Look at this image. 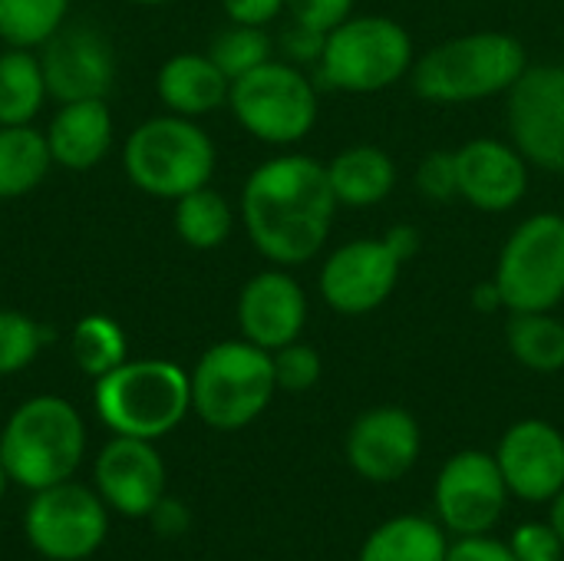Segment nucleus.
<instances>
[{"label":"nucleus","mask_w":564,"mask_h":561,"mask_svg":"<svg viewBox=\"0 0 564 561\" xmlns=\"http://www.w3.org/2000/svg\"><path fill=\"white\" fill-rule=\"evenodd\" d=\"M337 208L327 162L304 152H284L261 162L245 179L238 218L264 261L297 268L327 248Z\"/></svg>","instance_id":"f257e3e1"},{"label":"nucleus","mask_w":564,"mask_h":561,"mask_svg":"<svg viewBox=\"0 0 564 561\" xmlns=\"http://www.w3.org/2000/svg\"><path fill=\"white\" fill-rule=\"evenodd\" d=\"M525 69L529 53L522 40L502 30H473L420 53L410 69V86L426 103L463 106L506 96Z\"/></svg>","instance_id":"f03ea898"},{"label":"nucleus","mask_w":564,"mask_h":561,"mask_svg":"<svg viewBox=\"0 0 564 561\" xmlns=\"http://www.w3.org/2000/svg\"><path fill=\"white\" fill-rule=\"evenodd\" d=\"M83 417L69 400L50 393L23 400L0 433V463L10 483L30 493L73 479L76 466L83 463Z\"/></svg>","instance_id":"7ed1b4c3"},{"label":"nucleus","mask_w":564,"mask_h":561,"mask_svg":"<svg viewBox=\"0 0 564 561\" xmlns=\"http://www.w3.org/2000/svg\"><path fill=\"white\" fill-rule=\"evenodd\" d=\"M93 407L116 436L162 440L188 417L192 380L172 360H122L96 377Z\"/></svg>","instance_id":"20e7f679"},{"label":"nucleus","mask_w":564,"mask_h":561,"mask_svg":"<svg viewBox=\"0 0 564 561\" xmlns=\"http://www.w3.org/2000/svg\"><path fill=\"white\" fill-rule=\"evenodd\" d=\"M416 46L410 30L383 13H354L327 33L317 83L347 96H373L410 76Z\"/></svg>","instance_id":"39448f33"},{"label":"nucleus","mask_w":564,"mask_h":561,"mask_svg":"<svg viewBox=\"0 0 564 561\" xmlns=\"http://www.w3.org/2000/svg\"><path fill=\"white\" fill-rule=\"evenodd\" d=\"M215 142L198 119L162 112L139 122L122 149V169L129 182L152 198L178 202L182 195L212 185Z\"/></svg>","instance_id":"423d86ee"},{"label":"nucleus","mask_w":564,"mask_h":561,"mask_svg":"<svg viewBox=\"0 0 564 561\" xmlns=\"http://www.w3.org/2000/svg\"><path fill=\"white\" fill-rule=\"evenodd\" d=\"M192 380V410L212 430L231 433L254 423L268 403L274 400V360L271 350L238 337L212 344L195 370Z\"/></svg>","instance_id":"0eeeda50"},{"label":"nucleus","mask_w":564,"mask_h":561,"mask_svg":"<svg viewBox=\"0 0 564 561\" xmlns=\"http://www.w3.org/2000/svg\"><path fill=\"white\" fill-rule=\"evenodd\" d=\"M228 109L248 136L288 149L304 142L317 126L321 96L304 66L271 56L258 69L231 79Z\"/></svg>","instance_id":"6e6552de"},{"label":"nucleus","mask_w":564,"mask_h":561,"mask_svg":"<svg viewBox=\"0 0 564 561\" xmlns=\"http://www.w3.org/2000/svg\"><path fill=\"white\" fill-rule=\"evenodd\" d=\"M492 281L506 314L555 311L564 301V215L539 212L522 218L499 248Z\"/></svg>","instance_id":"1a4fd4ad"},{"label":"nucleus","mask_w":564,"mask_h":561,"mask_svg":"<svg viewBox=\"0 0 564 561\" xmlns=\"http://www.w3.org/2000/svg\"><path fill=\"white\" fill-rule=\"evenodd\" d=\"M23 529L43 559L83 561L106 542V503L96 489L66 479L33 493Z\"/></svg>","instance_id":"9d476101"},{"label":"nucleus","mask_w":564,"mask_h":561,"mask_svg":"<svg viewBox=\"0 0 564 561\" xmlns=\"http://www.w3.org/2000/svg\"><path fill=\"white\" fill-rule=\"evenodd\" d=\"M506 129L532 169L564 175V63H529L506 93Z\"/></svg>","instance_id":"9b49d317"},{"label":"nucleus","mask_w":564,"mask_h":561,"mask_svg":"<svg viewBox=\"0 0 564 561\" xmlns=\"http://www.w3.org/2000/svg\"><path fill=\"white\" fill-rule=\"evenodd\" d=\"M400 274L403 261L383 241V235H364L327 251L317 271V294L330 311L344 317H364L393 298Z\"/></svg>","instance_id":"f8f14e48"},{"label":"nucleus","mask_w":564,"mask_h":561,"mask_svg":"<svg viewBox=\"0 0 564 561\" xmlns=\"http://www.w3.org/2000/svg\"><path fill=\"white\" fill-rule=\"evenodd\" d=\"M46 93L56 103L106 99L116 83V50L89 23H63L40 50Z\"/></svg>","instance_id":"ddd939ff"},{"label":"nucleus","mask_w":564,"mask_h":561,"mask_svg":"<svg viewBox=\"0 0 564 561\" xmlns=\"http://www.w3.org/2000/svg\"><path fill=\"white\" fill-rule=\"evenodd\" d=\"M509 486L496 456L466 450L456 453L436 479V509L449 532L456 536H486L502 509H506Z\"/></svg>","instance_id":"4468645a"},{"label":"nucleus","mask_w":564,"mask_h":561,"mask_svg":"<svg viewBox=\"0 0 564 561\" xmlns=\"http://www.w3.org/2000/svg\"><path fill=\"white\" fill-rule=\"evenodd\" d=\"M456 152V179L459 198L486 215H502L522 205L529 195L532 165L512 145V139L476 136L463 142Z\"/></svg>","instance_id":"2eb2a0df"},{"label":"nucleus","mask_w":564,"mask_h":561,"mask_svg":"<svg viewBox=\"0 0 564 561\" xmlns=\"http://www.w3.org/2000/svg\"><path fill=\"white\" fill-rule=\"evenodd\" d=\"M235 317L245 341L274 354L301 341L307 327V291L288 268H264L238 291Z\"/></svg>","instance_id":"dca6fc26"},{"label":"nucleus","mask_w":564,"mask_h":561,"mask_svg":"<svg viewBox=\"0 0 564 561\" xmlns=\"http://www.w3.org/2000/svg\"><path fill=\"white\" fill-rule=\"evenodd\" d=\"M344 453L364 479L397 483L420 460V423L403 407H373L347 430Z\"/></svg>","instance_id":"f3484780"},{"label":"nucleus","mask_w":564,"mask_h":561,"mask_svg":"<svg viewBox=\"0 0 564 561\" xmlns=\"http://www.w3.org/2000/svg\"><path fill=\"white\" fill-rule=\"evenodd\" d=\"M93 483L106 506L129 519H142L165 496V463L152 440L116 436L96 456Z\"/></svg>","instance_id":"a211bd4d"},{"label":"nucleus","mask_w":564,"mask_h":561,"mask_svg":"<svg viewBox=\"0 0 564 561\" xmlns=\"http://www.w3.org/2000/svg\"><path fill=\"white\" fill-rule=\"evenodd\" d=\"M496 463L512 496L552 503L564 489V436L545 420H522L506 430Z\"/></svg>","instance_id":"6ab92c4d"},{"label":"nucleus","mask_w":564,"mask_h":561,"mask_svg":"<svg viewBox=\"0 0 564 561\" xmlns=\"http://www.w3.org/2000/svg\"><path fill=\"white\" fill-rule=\"evenodd\" d=\"M116 122L106 99H79L59 103L46 126V142L53 165L66 172H89L96 169L106 152L112 149Z\"/></svg>","instance_id":"aec40b11"},{"label":"nucleus","mask_w":564,"mask_h":561,"mask_svg":"<svg viewBox=\"0 0 564 561\" xmlns=\"http://www.w3.org/2000/svg\"><path fill=\"white\" fill-rule=\"evenodd\" d=\"M155 93L169 112L202 119L228 106L231 79L215 66L208 53H175L159 66Z\"/></svg>","instance_id":"412c9836"},{"label":"nucleus","mask_w":564,"mask_h":561,"mask_svg":"<svg viewBox=\"0 0 564 561\" xmlns=\"http://www.w3.org/2000/svg\"><path fill=\"white\" fill-rule=\"evenodd\" d=\"M327 179L340 208H373L397 188V162L380 145H347L327 162Z\"/></svg>","instance_id":"4be33fe9"},{"label":"nucleus","mask_w":564,"mask_h":561,"mask_svg":"<svg viewBox=\"0 0 564 561\" xmlns=\"http://www.w3.org/2000/svg\"><path fill=\"white\" fill-rule=\"evenodd\" d=\"M53 155L46 132L30 126H0V202L30 195L50 175Z\"/></svg>","instance_id":"5701e85b"},{"label":"nucleus","mask_w":564,"mask_h":561,"mask_svg":"<svg viewBox=\"0 0 564 561\" xmlns=\"http://www.w3.org/2000/svg\"><path fill=\"white\" fill-rule=\"evenodd\" d=\"M46 99L40 53L23 46L0 50V126H30Z\"/></svg>","instance_id":"b1692460"},{"label":"nucleus","mask_w":564,"mask_h":561,"mask_svg":"<svg viewBox=\"0 0 564 561\" xmlns=\"http://www.w3.org/2000/svg\"><path fill=\"white\" fill-rule=\"evenodd\" d=\"M449 546L443 529L423 516H397L370 532L360 561H446Z\"/></svg>","instance_id":"393cba45"},{"label":"nucleus","mask_w":564,"mask_h":561,"mask_svg":"<svg viewBox=\"0 0 564 561\" xmlns=\"http://www.w3.org/2000/svg\"><path fill=\"white\" fill-rule=\"evenodd\" d=\"M509 354L532 374L564 370V321L555 311H522L506 321Z\"/></svg>","instance_id":"a878e982"},{"label":"nucleus","mask_w":564,"mask_h":561,"mask_svg":"<svg viewBox=\"0 0 564 561\" xmlns=\"http://www.w3.org/2000/svg\"><path fill=\"white\" fill-rule=\"evenodd\" d=\"M172 225H175V235L188 248L215 251L235 231V208H231V202L221 192L205 185V188H195V192H188V195H182L175 202Z\"/></svg>","instance_id":"bb28decb"},{"label":"nucleus","mask_w":564,"mask_h":561,"mask_svg":"<svg viewBox=\"0 0 564 561\" xmlns=\"http://www.w3.org/2000/svg\"><path fill=\"white\" fill-rule=\"evenodd\" d=\"M69 350H73L76 367L93 380L116 370L122 360H129L126 331L109 314H86L83 321H76Z\"/></svg>","instance_id":"cd10ccee"},{"label":"nucleus","mask_w":564,"mask_h":561,"mask_svg":"<svg viewBox=\"0 0 564 561\" xmlns=\"http://www.w3.org/2000/svg\"><path fill=\"white\" fill-rule=\"evenodd\" d=\"M73 0H0V40L7 46L40 50L66 20Z\"/></svg>","instance_id":"c85d7f7f"},{"label":"nucleus","mask_w":564,"mask_h":561,"mask_svg":"<svg viewBox=\"0 0 564 561\" xmlns=\"http://www.w3.org/2000/svg\"><path fill=\"white\" fill-rule=\"evenodd\" d=\"M208 56L215 60V66L228 76L238 79L251 69H258L261 63H268L274 56V36L264 26H248V23H228L225 30H218L208 43Z\"/></svg>","instance_id":"c756f323"},{"label":"nucleus","mask_w":564,"mask_h":561,"mask_svg":"<svg viewBox=\"0 0 564 561\" xmlns=\"http://www.w3.org/2000/svg\"><path fill=\"white\" fill-rule=\"evenodd\" d=\"M50 337L53 331H46L30 314L0 308V377H13L30 367Z\"/></svg>","instance_id":"7c9ffc66"},{"label":"nucleus","mask_w":564,"mask_h":561,"mask_svg":"<svg viewBox=\"0 0 564 561\" xmlns=\"http://www.w3.org/2000/svg\"><path fill=\"white\" fill-rule=\"evenodd\" d=\"M271 360H274L278 390H288V393L311 390L321 380V374H324V360H321L317 347H311L304 341H294L288 347H278L271 354Z\"/></svg>","instance_id":"2f4dec72"},{"label":"nucleus","mask_w":564,"mask_h":561,"mask_svg":"<svg viewBox=\"0 0 564 561\" xmlns=\"http://www.w3.org/2000/svg\"><path fill=\"white\" fill-rule=\"evenodd\" d=\"M416 192L426 202H453L459 198V179H456V152L436 149L426 152L416 165Z\"/></svg>","instance_id":"473e14b6"},{"label":"nucleus","mask_w":564,"mask_h":561,"mask_svg":"<svg viewBox=\"0 0 564 561\" xmlns=\"http://www.w3.org/2000/svg\"><path fill=\"white\" fill-rule=\"evenodd\" d=\"M324 43H327V33L324 30H314V26H304V23H288L281 30V36L274 40V50L281 53V60L294 63V66H317L321 53H324Z\"/></svg>","instance_id":"72a5a7b5"},{"label":"nucleus","mask_w":564,"mask_h":561,"mask_svg":"<svg viewBox=\"0 0 564 561\" xmlns=\"http://www.w3.org/2000/svg\"><path fill=\"white\" fill-rule=\"evenodd\" d=\"M509 549L519 561H564V542L552 529V522L549 526H539V522L519 526Z\"/></svg>","instance_id":"f704fd0d"},{"label":"nucleus","mask_w":564,"mask_h":561,"mask_svg":"<svg viewBox=\"0 0 564 561\" xmlns=\"http://www.w3.org/2000/svg\"><path fill=\"white\" fill-rule=\"evenodd\" d=\"M354 3L357 0H284V13L294 23H304V26L330 33L347 17H354Z\"/></svg>","instance_id":"c9c22d12"},{"label":"nucleus","mask_w":564,"mask_h":561,"mask_svg":"<svg viewBox=\"0 0 564 561\" xmlns=\"http://www.w3.org/2000/svg\"><path fill=\"white\" fill-rule=\"evenodd\" d=\"M228 23L268 26L284 13V0H221Z\"/></svg>","instance_id":"e433bc0d"},{"label":"nucleus","mask_w":564,"mask_h":561,"mask_svg":"<svg viewBox=\"0 0 564 561\" xmlns=\"http://www.w3.org/2000/svg\"><path fill=\"white\" fill-rule=\"evenodd\" d=\"M446 561H519L506 542L486 539V536H466L459 546L449 549Z\"/></svg>","instance_id":"4c0bfd02"},{"label":"nucleus","mask_w":564,"mask_h":561,"mask_svg":"<svg viewBox=\"0 0 564 561\" xmlns=\"http://www.w3.org/2000/svg\"><path fill=\"white\" fill-rule=\"evenodd\" d=\"M152 516V526H155V532H162V536H178V532H185L188 529V513H185V506H178V503H172V499H159V506L149 513Z\"/></svg>","instance_id":"58836bf2"},{"label":"nucleus","mask_w":564,"mask_h":561,"mask_svg":"<svg viewBox=\"0 0 564 561\" xmlns=\"http://www.w3.org/2000/svg\"><path fill=\"white\" fill-rule=\"evenodd\" d=\"M383 241L397 251V258H400L403 265L413 261L416 251H420V245H423V238H420V231H416L413 225H393V228L383 235Z\"/></svg>","instance_id":"ea45409f"},{"label":"nucleus","mask_w":564,"mask_h":561,"mask_svg":"<svg viewBox=\"0 0 564 561\" xmlns=\"http://www.w3.org/2000/svg\"><path fill=\"white\" fill-rule=\"evenodd\" d=\"M473 308L479 311V314H496V311H506V304H502V294H499V284L489 278V281H479L476 288H473Z\"/></svg>","instance_id":"a19ab883"},{"label":"nucleus","mask_w":564,"mask_h":561,"mask_svg":"<svg viewBox=\"0 0 564 561\" xmlns=\"http://www.w3.org/2000/svg\"><path fill=\"white\" fill-rule=\"evenodd\" d=\"M552 529L558 532V539L564 542V489L552 499Z\"/></svg>","instance_id":"79ce46f5"},{"label":"nucleus","mask_w":564,"mask_h":561,"mask_svg":"<svg viewBox=\"0 0 564 561\" xmlns=\"http://www.w3.org/2000/svg\"><path fill=\"white\" fill-rule=\"evenodd\" d=\"M7 483H10V476H7V470H3V463H0V499H3V493H7Z\"/></svg>","instance_id":"37998d69"},{"label":"nucleus","mask_w":564,"mask_h":561,"mask_svg":"<svg viewBox=\"0 0 564 561\" xmlns=\"http://www.w3.org/2000/svg\"><path fill=\"white\" fill-rule=\"evenodd\" d=\"M129 3H139V7H159V3H169V0H129Z\"/></svg>","instance_id":"c03bdc74"},{"label":"nucleus","mask_w":564,"mask_h":561,"mask_svg":"<svg viewBox=\"0 0 564 561\" xmlns=\"http://www.w3.org/2000/svg\"><path fill=\"white\" fill-rule=\"evenodd\" d=\"M0 43H3V40H0Z\"/></svg>","instance_id":"a18cd8bd"}]
</instances>
